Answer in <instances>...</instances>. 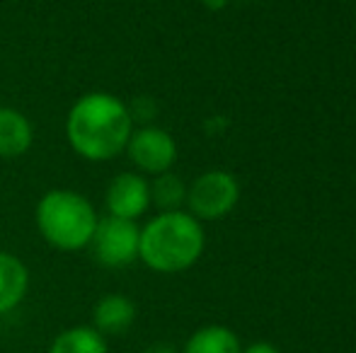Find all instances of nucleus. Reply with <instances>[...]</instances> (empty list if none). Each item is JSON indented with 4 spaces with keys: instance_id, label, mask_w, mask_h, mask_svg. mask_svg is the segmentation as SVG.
Here are the masks:
<instances>
[{
    "instance_id": "f257e3e1",
    "label": "nucleus",
    "mask_w": 356,
    "mask_h": 353,
    "mask_svg": "<svg viewBox=\"0 0 356 353\" xmlns=\"http://www.w3.org/2000/svg\"><path fill=\"white\" fill-rule=\"evenodd\" d=\"M131 133V109L109 92L83 94L66 117L68 143L90 162L114 160L119 153L127 150Z\"/></svg>"
},
{
    "instance_id": "f03ea898",
    "label": "nucleus",
    "mask_w": 356,
    "mask_h": 353,
    "mask_svg": "<svg viewBox=\"0 0 356 353\" xmlns=\"http://www.w3.org/2000/svg\"><path fill=\"white\" fill-rule=\"evenodd\" d=\"M204 245V227L192 213L165 211L141 227L138 259L158 273H179L197 264Z\"/></svg>"
},
{
    "instance_id": "7ed1b4c3",
    "label": "nucleus",
    "mask_w": 356,
    "mask_h": 353,
    "mask_svg": "<svg viewBox=\"0 0 356 353\" xmlns=\"http://www.w3.org/2000/svg\"><path fill=\"white\" fill-rule=\"evenodd\" d=\"M37 230L51 247L61 252H78L90 247L97 227L95 206L73 189H51L37 203Z\"/></svg>"
},
{
    "instance_id": "20e7f679",
    "label": "nucleus",
    "mask_w": 356,
    "mask_h": 353,
    "mask_svg": "<svg viewBox=\"0 0 356 353\" xmlns=\"http://www.w3.org/2000/svg\"><path fill=\"white\" fill-rule=\"evenodd\" d=\"M138 240H141V227L136 225V221L104 216L97 221L90 247L102 266L122 268L138 259Z\"/></svg>"
},
{
    "instance_id": "39448f33",
    "label": "nucleus",
    "mask_w": 356,
    "mask_h": 353,
    "mask_svg": "<svg viewBox=\"0 0 356 353\" xmlns=\"http://www.w3.org/2000/svg\"><path fill=\"white\" fill-rule=\"evenodd\" d=\"M240 198L238 179L230 172L211 170L204 172L187 189V206L197 221H218L228 216Z\"/></svg>"
},
{
    "instance_id": "423d86ee",
    "label": "nucleus",
    "mask_w": 356,
    "mask_h": 353,
    "mask_svg": "<svg viewBox=\"0 0 356 353\" xmlns=\"http://www.w3.org/2000/svg\"><path fill=\"white\" fill-rule=\"evenodd\" d=\"M124 153L141 172L163 175V172L172 170L175 160H177V143L165 128L143 126L134 128Z\"/></svg>"
},
{
    "instance_id": "0eeeda50",
    "label": "nucleus",
    "mask_w": 356,
    "mask_h": 353,
    "mask_svg": "<svg viewBox=\"0 0 356 353\" xmlns=\"http://www.w3.org/2000/svg\"><path fill=\"white\" fill-rule=\"evenodd\" d=\"M107 216L136 221L150 206V184L138 172H122L109 182L107 187Z\"/></svg>"
},
{
    "instance_id": "6e6552de",
    "label": "nucleus",
    "mask_w": 356,
    "mask_h": 353,
    "mask_svg": "<svg viewBox=\"0 0 356 353\" xmlns=\"http://www.w3.org/2000/svg\"><path fill=\"white\" fill-rule=\"evenodd\" d=\"M134 320H136V305L119 293H109V295L99 298L92 307V327L102 336L124 334L134 325Z\"/></svg>"
},
{
    "instance_id": "1a4fd4ad",
    "label": "nucleus",
    "mask_w": 356,
    "mask_h": 353,
    "mask_svg": "<svg viewBox=\"0 0 356 353\" xmlns=\"http://www.w3.org/2000/svg\"><path fill=\"white\" fill-rule=\"evenodd\" d=\"M34 128L29 119L15 107H0V157L13 160L32 148Z\"/></svg>"
},
{
    "instance_id": "9d476101",
    "label": "nucleus",
    "mask_w": 356,
    "mask_h": 353,
    "mask_svg": "<svg viewBox=\"0 0 356 353\" xmlns=\"http://www.w3.org/2000/svg\"><path fill=\"white\" fill-rule=\"evenodd\" d=\"M29 288V271L10 252H0V315L15 310Z\"/></svg>"
},
{
    "instance_id": "9b49d317",
    "label": "nucleus",
    "mask_w": 356,
    "mask_h": 353,
    "mask_svg": "<svg viewBox=\"0 0 356 353\" xmlns=\"http://www.w3.org/2000/svg\"><path fill=\"white\" fill-rule=\"evenodd\" d=\"M49 353H109V349L95 327H71L51 341Z\"/></svg>"
},
{
    "instance_id": "f8f14e48",
    "label": "nucleus",
    "mask_w": 356,
    "mask_h": 353,
    "mask_svg": "<svg viewBox=\"0 0 356 353\" xmlns=\"http://www.w3.org/2000/svg\"><path fill=\"white\" fill-rule=\"evenodd\" d=\"M182 353H243V349H240L238 336L228 327L211 325L194 332Z\"/></svg>"
},
{
    "instance_id": "ddd939ff",
    "label": "nucleus",
    "mask_w": 356,
    "mask_h": 353,
    "mask_svg": "<svg viewBox=\"0 0 356 353\" xmlns=\"http://www.w3.org/2000/svg\"><path fill=\"white\" fill-rule=\"evenodd\" d=\"M150 203H155L160 208V213L179 211V206L187 203V187L172 172L155 175V182L150 184Z\"/></svg>"
},
{
    "instance_id": "4468645a",
    "label": "nucleus",
    "mask_w": 356,
    "mask_h": 353,
    "mask_svg": "<svg viewBox=\"0 0 356 353\" xmlns=\"http://www.w3.org/2000/svg\"><path fill=\"white\" fill-rule=\"evenodd\" d=\"M243 353H282L277 349V346L272 344H264V341H259V344H252L250 349H245Z\"/></svg>"
},
{
    "instance_id": "2eb2a0df",
    "label": "nucleus",
    "mask_w": 356,
    "mask_h": 353,
    "mask_svg": "<svg viewBox=\"0 0 356 353\" xmlns=\"http://www.w3.org/2000/svg\"><path fill=\"white\" fill-rule=\"evenodd\" d=\"M143 353H177V351H175L170 344H153V346H148Z\"/></svg>"
},
{
    "instance_id": "dca6fc26",
    "label": "nucleus",
    "mask_w": 356,
    "mask_h": 353,
    "mask_svg": "<svg viewBox=\"0 0 356 353\" xmlns=\"http://www.w3.org/2000/svg\"><path fill=\"white\" fill-rule=\"evenodd\" d=\"M225 3H228V0H204V5H207V8H211V10H220Z\"/></svg>"
}]
</instances>
